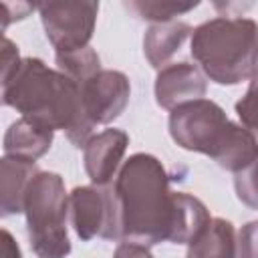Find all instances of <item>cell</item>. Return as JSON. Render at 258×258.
I'll list each match as a JSON object with an SVG mask.
<instances>
[{
  "label": "cell",
  "mask_w": 258,
  "mask_h": 258,
  "mask_svg": "<svg viewBox=\"0 0 258 258\" xmlns=\"http://www.w3.org/2000/svg\"><path fill=\"white\" fill-rule=\"evenodd\" d=\"M117 240L155 246L169 242L175 218V191L163 163L149 153L131 155L111 183Z\"/></svg>",
  "instance_id": "1"
},
{
  "label": "cell",
  "mask_w": 258,
  "mask_h": 258,
  "mask_svg": "<svg viewBox=\"0 0 258 258\" xmlns=\"http://www.w3.org/2000/svg\"><path fill=\"white\" fill-rule=\"evenodd\" d=\"M2 103L52 131H64L79 149L93 137L95 125L87 117L79 83L48 69L40 58H22L16 73L2 81Z\"/></svg>",
  "instance_id": "2"
},
{
  "label": "cell",
  "mask_w": 258,
  "mask_h": 258,
  "mask_svg": "<svg viewBox=\"0 0 258 258\" xmlns=\"http://www.w3.org/2000/svg\"><path fill=\"white\" fill-rule=\"evenodd\" d=\"M169 135L187 151L210 155L220 167L238 171L258 153V139L244 125L232 123L210 99H198L169 113Z\"/></svg>",
  "instance_id": "3"
},
{
  "label": "cell",
  "mask_w": 258,
  "mask_h": 258,
  "mask_svg": "<svg viewBox=\"0 0 258 258\" xmlns=\"http://www.w3.org/2000/svg\"><path fill=\"white\" fill-rule=\"evenodd\" d=\"M191 56L218 85H238L258 69V22L216 16L191 32Z\"/></svg>",
  "instance_id": "4"
},
{
  "label": "cell",
  "mask_w": 258,
  "mask_h": 258,
  "mask_svg": "<svg viewBox=\"0 0 258 258\" xmlns=\"http://www.w3.org/2000/svg\"><path fill=\"white\" fill-rule=\"evenodd\" d=\"M69 194L54 171H38L24 196V216L30 248L38 258H67L71 240L67 232Z\"/></svg>",
  "instance_id": "5"
},
{
  "label": "cell",
  "mask_w": 258,
  "mask_h": 258,
  "mask_svg": "<svg viewBox=\"0 0 258 258\" xmlns=\"http://www.w3.org/2000/svg\"><path fill=\"white\" fill-rule=\"evenodd\" d=\"M36 8L46 38L56 54L89 46L99 14V2H42Z\"/></svg>",
  "instance_id": "6"
},
{
  "label": "cell",
  "mask_w": 258,
  "mask_h": 258,
  "mask_svg": "<svg viewBox=\"0 0 258 258\" xmlns=\"http://www.w3.org/2000/svg\"><path fill=\"white\" fill-rule=\"evenodd\" d=\"M69 212L77 236L83 242L101 236L117 240V218L111 185H79L69 194Z\"/></svg>",
  "instance_id": "7"
},
{
  "label": "cell",
  "mask_w": 258,
  "mask_h": 258,
  "mask_svg": "<svg viewBox=\"0 0 258 258\" xmlns=\"http://www.w3.org/2000/svg\"><path fill=\"white\" fill-rule=\"evenodd\" d=\"M79 87L87 117L95 127L115 121L125 111L131 97V85L127 75L113 69H101Z\"/></svg>",
  "instance_id": "8"
},
{
  "label": "cell",
  "mask_w": 258,
  "mask_h": 258,
  "mask_svg": "<svg viewBox=\"0 0 258 258\" xmlns=\"http://www.w3.org/2000/svg\"><path fill=\"white\" fill-rule=\"evenodd\" d=\"M206 91V75L191 62H171L159 69L155 77V101L167 111H173L183 103L204 99Z\"/></svg>",
  "instance_id": "9"
},
{
  "label": "cell",
  "mask_w": 258,
  "mask_h": 258,
  "mask_svg": "<svg viewBox=\"0 0 258 258\" xmlns=\"http://www.w3.org/2000/svg\"><path fill=\"white\" fill-rule=\"evenodd\" d=\"M129 135L121 129H105L89 139L85 145L83 161L85 171L93 185H111L119 173L121 159L127 151Z\"/></svg>",
  "instance_id": "10"
},
{
  "label": "cell",
  "mask_w": 258,
  "mask_h": 258,
  "mask_svg": "<svg viewBox=\"0 0 258 258\" xmlns=\"http://www.w3.org/2000/svg\"><path fill=\"white\" fill-rule=\"evenodd\" d=\"M40 169L34 161L4 155L0 161V214L12 216L24 212V196Z\"/></svg>",
  "instance_id": "11"
},
{
  "label": "cell",
  "mask_w": 258,
  "mask_h": 258,
  "mask_svg": "<svg viewBox=\"0 0 258 258\" xmlns=\"http://www.w3.org/2000/svg\"><path fill=\"white\" fill-rule=\"evenodd\" d=\"M54 131L38 121L20 117L4 133V155L36 161L52 145Z\"/></svg>",
  "instance_id": "12"
},
{
  "label": "cell",
  "mask_w": 258,
  "mask_h": 258,
  "mask_svg": "<svg viewBox=\"0 0 258 258\" xmlns=\"http://www.w3.org/2000/svg\"><path fill=\"white\" fill-rule=\"evenodd\" d=\"M191 32H194V28L181 20L151 24L143 38V52H145L149 64L153 69L167 67V60L179 50V46Z\"/></svg>",
  "instance_id": "13"
},
{
  "label": "cell",
  "mask_w": 258,
  "mask_h": 258,
  "mask_svg": "<svg viewBox=\"0 0 258 258\" xmlns=\"http://www.w3.org/2000/svg\"><path fill=\"white\" fill-rule=\"evenodd\" d=\"M238 240L232 222L212 218L206 228L187 244L185 258H236Z\"/></svg>",
  "instance_id": "14"
},
{
  "label": "cell",
  "mask_w": 258,
  "mask_h": 258,
  "mask_svg": "<svg viewBox=\"0 0 258 258\" xmlns=\"http://www.w3.org/2000/svg\"><path fill=\"white\" fill-rule=\"evenodd\" d=\"M212 220L208 208L196 196L175 191V218L171 230V244H189Z\"/></svg>",
  "instance_id": "15"
},
{
  "label": "cell",
  "mask_w": 258,
  "mask_h": 258,
  "mask_svg": "<svg viewBox=\"0 0 258 258\" xmlns=\"http://www.w3.org/2000/svg\"><path fill=\"white\" fill-rule=\"evenodd\" d=\"M54 62H56V71H60L79 85L89 81L93 75L101 71V58L97 50H93L91 46L73 52H60L54 56Z\"/></svg>",
  "instance_id": "16"
},
{
  "label": "cell",
  "mask_w": 258,
  "mask_h": 258,
  "mask_svg": "<svg viewBox=\"0 0 258 258\" xmlns=\"http://www.w3.org/2000/svg\"><path fill=\"white\" fill-rule=\"evenodd\" d=\"M198 4H200V2L179 4V2H147V0L143 2V0H137V2H129L127 8H131L133 12H137L139 18L151 20L153 24H159V22L175 20V16L194 10Z\"/></svg>",
  "instance_id": "17"
},
{
  "label": "cell",
  "mask_w": 258,
  "mask_h": 258,
  "mask_svg": "<svg viewBox=\"0 0 258 258\" xmlns=\"http://www.w3.org/2000/svg\"><path fill=\"white\" fill-rule=\"evenodd\" d=\"M234 189L244 206L258 210V159L234 173Z\"/></svg>",
  "instance_id": "18"
},
{
  "label": "cell",
  "mask_w": 258,
  "mask_h": 258,
  "mask_svg": "<svg viewBox=\"0 0 258 258\" xmlns=\"http://www.w3.org/2000/svg\"><path fill=\"white\" fill-rule=\"evenodd\" d=\"M236 115L240 117L242 125L258 137V69L250 79L246 95L236 103Z\"/></svg>",
  "instance_id": "19"
},
{
  "label": "cell",
  "mask_w": 258,
  "mask_h": 258,
  "mask_svg": "<svg viewBox=\"0 0 258 258\" xmlns=\"http://www.w3.org/2000/svg\"><path fill=\"white\" fill-rule=\"evenodd\" d=\"M238 258H258V220L248 222L240 228Z\"/></svg>",
  "instance_id": "20"
},
{
  "label": "cell",
  "mask_w": 258,
  "mask_h": 258,
  "mask_svg": "<svg viewBox=\"0 0 258 258\" xmlns=\"http://www.w3.org/2000/svg\"><path fill=\"white\" fill-rule=\"evenodd\" d=\"M22 58L18 56V46L10 38H2V81H8L16 69L20 67Z\"/></svg>",
  "instance_id": "21"
},
{
  "label": "cell",
  "mask_w": 258,
  "mask_h": 258,
  "mask_svg": "<svg viewBox=\"0 0 258 258\" xmlns=\"http://www.w3.org/2000/svg\"><path fill=\"white\" fill-rule=\"evenodd\" d=\"M113 258H153V254L149 252L147 246L143 244H135V242H121L115 252Z\"/></svg>",
  "instance_id": "22"
},
{
  "label": "cell",
  "mask_w": 258,
  "mask_h": 258,
  "mask_svg": "<svg viewBox=\"0 0 258 258\" xmlns=\"http://www.w3.org/2000/svg\"><path fill=\"white\" fill-rule=\"evenodd\" d=\"M2 258H22L20 248L8 230H2Z\"/></svg>",
  "instance_id": "23"
}]
</instances>
